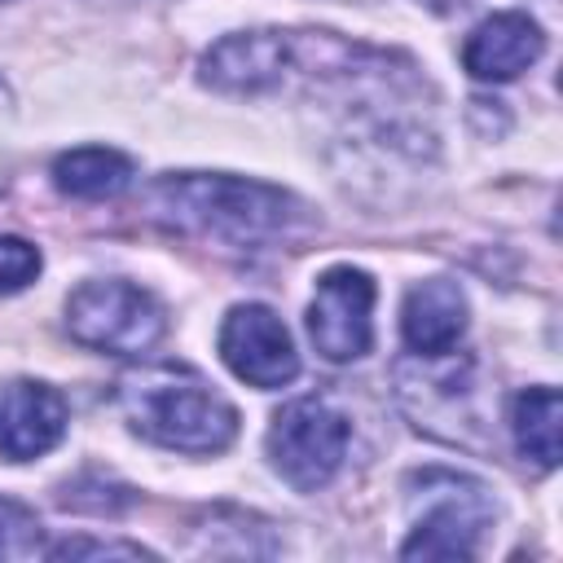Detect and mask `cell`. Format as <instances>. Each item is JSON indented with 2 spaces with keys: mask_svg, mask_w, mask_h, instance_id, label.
I'll list each match as a JSON object with an SVG mask.
<instances>
[{
  "mask_svg": "<svg viewBox=\"0 0 563 563\" xmlns=\"http://www.w3.org/2000/svg\"><path fill=\"white\" fill-rule=\"evenodd\" d=\"M413 528L400 545L405 559H471L497 519L493 493L449 466H427L409 475Z\"/></svg>",
  "mask_w": 563,
  "mask_h": 563,
  "instance_id": "obj_3",
  "label": "cell"
},
{
  "mask_svg": "<svg viewBox=\"0 0 563 563\" xmlns=\"http://www.w3.org/2000/svg\"><path fill=\"white\" fill-rule=\"evenodd\" d=\"M40 550V519L13 497H0V559H31Z\"/></svg>",
  "mask_w": 563,
  "mask_h": 563,
  "instance_id": "obj_14",
  "label": "cell"
},
{
  "mask_svg": "<svg viewBox=\"0 0 563 563\" xmlns=\"http://www.w3.org/2000/svg\"><path fill=\"white\" fill-rule=\"evenodd\" d=\"M53 559H150V550L132 545V541H92V537H70L62 545L48 550Z\"/></svg>",
  "mask_w": 563,
  "mask_h": 563,
  "instance_id": "obj_16",
  "label": "cell"
},
{
  "mask_svg": "<svg viewBox=\"0 0 563 563\" xmlns=\"http://www.w3.org/2000/svg\"><path fill=\"white\" fill-rule=\"evenodd\" d=\"M220 356L251 387H286L299 374L295 339H290L286 321L264 303L229 308V317L220 325Z\"/></svg>",
  "mask_w": 563,
  "mask_h": 563,
  "instance_id": "obj_7",
  "label": "cell"
},
{
  "mask_svg": "<svg viewBox=\"0 0 563 563\" xmlns=\"http://www.w3.org/2000/svg\"><path fill=\"white\" fill-rule=\"evenodd\" d=\"M114 405L145 440L172 453H220L238 435L233 405L189 365H141L114 383Z\"/></svg>",
  "mask_w": 563,
  "mask_h": 563,
  "instance_id": "obj_2",
  "label": "cell"
},
{
  "mask_svg": "<svg viewBox=\"0 0 563 563\" xmlns=\"http://www.w3.org/2000/svg\"><path fill=\"white\" fill-rule=\"evenodd\" d=\"M145 202L154 207L158 220L229 246H255L303 220V207L286 189L246 180V176H220V172L158 176Z\"/></svg>",
  "mask_w": 563,
  "mask_h": 563,
  "instance_id": "obj_1",
  "label": "cell"
},
{
  "mask_svg": "<svg viewBox=\"0 0 563 563\" xmlns=\"http://www.w3.org/2000/svg\"><path fill=\"white\" fill-rule=\"evenodd\" d=\"M286 31H238L202 57V84L233 97H255L282 88Z\"/></svg>",
  "mask_w": 563,
  "mask_h": 563,
  "instance_id": "obj_9",
  "label": "cell"
},
{
  "mask_svg": "<svg viewBox=\"0 0 563 563\" xmlns=\"http://www.w3.org/2000/svg\"><path fill=\"white\" fill-rule=\"evenodd\" d=\"M466 330V295L449 277H427L409 286L400 308V334L418 356H444Z\"/></svg>",
  "mask_w": 563,
  "mask_h": 563,
  "instance_id": "obj_11",
  "label": "cell"
},
{
  "mask_svg": "<svg viewBox=\"0 0 563 563\" xmlns=\"http://www.w3.org/2000/svg\"><path fill=\"white\" fill-rule=\"evenodd\" d=\"M40 273V251L22 238H0V295L22 290Z\"/></svg>",
  "mask_w": 563,
  "mask_h": 563,
  "instance_id": "obj_15",
  "label": "cell"
},
{
  "mask_svg": "<svg viewBox=\"0 0 563 563\" xmlns=\"http://www.w3.org/2000/svg\"><path fill=\"white\" fill-rule=\"evenodd\" d=\"M53 180L70 198H114L132 185V158L106 145H84L53 163Z\"/></svg>",
  "mask_w": 563,
  "mask_h": 563,
  "instance_id": "obj_12",
  "label": "cell"
},
{
  "mask_svg": "<svg viewBox=\"0 0 563 563\" xmlns=\"http://www.w3.org/2000/svg\"><path fill=\"white\" fill-rule=\"evenodd\" d=\"M66 435V400L35 378L0 383V453L26 462L48 453Z\"/></svg>",
  "mask_w": 563,
  "mask_h": 563,
  "instance_id": "obj_8",
  "label": "cell"
},
{
  "mask_svg": "<svg viewBox=\"0 0 563 563\" xmlns=\"http://www.w3.org/2000/svg\"><path fill=\"white\" fill-rule=\"evenodd\" d=\"M347 418L321 400V396H299L290 400L273 427H268V457L277 466V475L299 488V493H317L321 484L334 479V471L343 466L347 453Z\"/></svg>",
  "mask_w": 563,
  "mask_h": 563,
  "instance_id": "obj_5",
  "label": "cell"
},
{
  "mask_svg": "<svg viewBox=\"0 0 563 563\" xmlns=\"http://www.w3.org/2000/svg\"><path fill=\"white\" fill-rule=\"evenodd\" d=\"M541 53H545V35L528 13H493L471 31L462 48V66L484 84H501L528 70Z\"/></svg>",
  "mask_w": 563,
  "mask_h": 563,
  "instance_id": "obj_10",
  "label": "cell"
},
{
  "mask_svg": "<svg viewBox=\"0 0 563 563\" xmlns=\"http://www.w3.org/2000/svg\"><path fill=\"white\" fill-rule=\"evenodd\" d=\"M510 431L523 457L537 466L559 462V391L554 387H528L510 405Z\"/></svg>",
  "mask_w": 563,
  "mask_h": 563,
  "instance_id": "obj_13",
  "label": "cell"
},
{
  "mask_svg": "<svg viewBox=\"0 0 563 563\" xmlns=\"http://www.w3.org/2000/svg\"><path fill=\"white\" fill-rule=\"evenodd\" d=\"M163 303L123 277L84 282L66 299V330L75 343L114 352V356H141L163 339Z\"/></svg>",
  "mask_w": 563,
  "mask_h": 563,
  "instance_id": "obj_4",
  "label": "cell"
},
{
  "mask_svg": "<svg viewBox=\"0 0 563 563\" xmlns=\"http://www.w3.org/2000/svg\"><path fill=\"white\" fill-rule=\"evenodd\" d=\"M374 282L361 268H325L308 303V334L325 361H356L374 339Z\"/></svg>",
  "mask_w": 563,
  "mask_h": 563,
  "instance_id": "obj_6",
  "label": "cell"
}]
</instances>
